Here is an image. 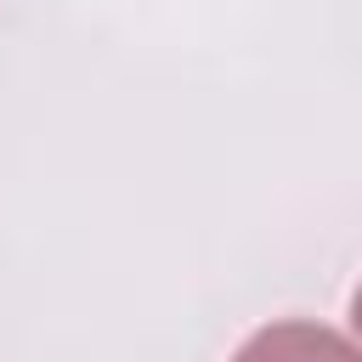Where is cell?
<instances>
[{
	"label": "cell",
	"mask_w": 362,
	"mask_h": 362,
	"mask_svg": "<svg viewBox=\"0 0 362 362\" xmlns=\"http://www.w3.org/2000/svg\"><path fill=\"white\" fill-rule=\"evenodd\" d=\"M356 322H362V294H356Z\"/></svg>",
	"instance_id": "cell-2"
},
{
	"label": "cell",
	"mask_w": 362,
	"mask_h": 362,
	"mask_svg": "<svg viewBox=\"0 0 362 362\" xmlns=\"http://www.w3.org/2000/svg\"><path fill=\"white\" fill-rule=\"evenodd\" d=\"M238 362H356L334 334H317V328H300V322H288V328H272V334H260Z\"/></svg>",
	"instance_id": "cell-1"
}]
</instances>
